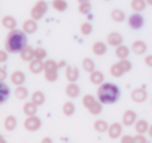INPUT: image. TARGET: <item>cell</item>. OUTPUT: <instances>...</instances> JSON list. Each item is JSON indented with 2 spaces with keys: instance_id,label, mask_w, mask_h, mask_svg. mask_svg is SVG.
<instances>
[{
  "instance_id": "obj_1",
  "label": "cell",
  "mask_w": 152,
  "mask_h": 143,
  "mask_svg": "<svg viewBox=\"0 0 152 143\" xmlns=\"http://www.w3.org/2000/svg\"><path fill=\"white\" fill-rule=\"evenodd\" d=\"M24 33H26L24 30L21 31V30H17V28H14L8 33L6 40H5V46H6L8 52H12V54L21 52L27 46V37H26Z\"/></svg>"
},
{
  "instance_id": "obj_2",
  "label": "cell",
  "mask_w": 152,
  "mask_h": 143,
  "mask_svg": "<svg viewBox=\"0 0 152 143\" xmlns=\"http://www.w3.org/2000/svg\"><path fill=\"white\" fill-rule=\"evenodd\" d=\"M97 96H99L100 103H103V104H112V103L118 101L121 93H119V88H118L115 84L103 82V84L99 87Z\"/></svg>"
},
{
  "instance_id": "obj_3",
  "label": "cell",
  "mask_w": 152,
  "mask_h": 143,
  "mask_svg": "<svg viewBox=\"0 0 152 143\" xmlns=\"http://www.w3.org/2000/svg\"><path fill=\"white\" fill-rule=\"evenodd\" d=\"M45 76L49 82H54L57 79V64L55 61L49 60L45 63Z\"/></svg>"
},
{
  "instance_id": "obj_4",
  "label": "cell",
  "mask_w": 152,
  "mask_h": 143,
  "mask_svg": "<svg viewBox=\"0 0 152 143\" xmlns=\"http://www.w3.org/2000/svg\"><path fill=\"white\" fill-rule=\"evenodd\" d=\"M24 127H26V130H28V131H37V130L42 127V121H40L36 115H31V116H28V118L26 119Z\"/></svg>"
},
{
  "instance_id": "obj_5",
  "label": "cell",
  "mask_w": 152,
  "mask_h": 143,
  "mask_svg": "<svg viewBox=\"0 0 152 143\" xmlns=\"http://www.w3.org/2000/svg\"><path fill=\"white\" fill-rule=\"evenodd\" d=\"M46 9H48V5L45 3V2H37L36 3V6L31 9V18L33 20H40L43 15H45V12H46Z\"/></svg>"
},
{
  "instance_id": "obj_6",
  "label": "cell",
  "mask_w": 152,
  "mask_h": 143,
  "mask_svg": "<svg viewBox=\"0 0 152 143\" xmlns=\"http://www.w3.org/2000/svg\"><path fill=\"white\" fill-rule=\"evenodd\" d=\"M143 24H145V20H143V17H142L140 14H134V15H131L130 20H128V26H130L133 30H140V28L143 27Z\"/></svg>"
},
{
  "instance_id": "obj_7",
  "label": "cell",
  "mask_w": 152,
  "mask_h": 143,
  "mask_svg": "<svg viewBox=\"0 0 152 143\" xmlns=\"http://www.w3.org/2000/svg\"><path fill=\"white\" fill-rule=\"evenodd\" d=\"M146 98H148V93L143 88H137L131 93V100L136 101V103H143Z\"/></svg>"
},
{
  "instance_id": "obj_8",
  "label": "cell",
  "mask_w": 152,
  "mask_h": 143,
  "mask_svg": "<svg viewBox=\"0 0 152 143\" xmlns=\"http://www.w3.org/2000/svg\"><path fill=\"white\" fill-rule=\"evenodd\" d=\"M136 121H137V115H136L134 110H127V112L124 113V116H122V124L127 125V127L134 125Z\"/></svg>"
},
{
  "instance_id": "obj_9",
  "label": "cell",
  "mask_w": 152,
  "mask_h": 143,
  "mask_svg": "<svg viewBox=\"0 0 152 143\" xmlns=\"http://www.w3.org/2000/svg\"><path fill=\"white\" fill-rule=\"evenodd\" d=\"M121 133H122V125L119 122H113L107 130V134H109L110 139H118L121 136Z\"/></svg>"
},
{
  "instance_id": "obj_10",
  "label": "cell",
  "mask_w": 152,
  "mask_h": 143,
  "mask_svg": "<svg viewBox=\"0 0 152 143\" xmlns=\"http://www.w3.org/2000/svg\"><path fill=\"white\" fill-rule=\"evenodd\" d=\"M107 43L116 48V46L122 45V36L119 33H116V31H112V33L107 34Z\"/></svg>"
},
{
  "instance_id": "obj_11",
  "label": "cell",
  "mask_w": 152,
  "mask_h": 143,
  "mask_svg": "<svg viewBox=\"0 0 152 143\" xmlns=\"http://www.w3.org/2000/svg\"><path fill=\"white\" fill-rule=\"evenodd\" d=\"M30 70H31V73H40L42 70H45V64L42 63L40 58H34L30 61Z\"/></svg>"
},
{
  "instance_id": "obj_12",
  "label": "cell",
  "mask_w": 152,
  "mask_h": 143,
  "mask_svg": "<svg viewBox=\"0 0 152 143\" xmlns=\"http://www.w3.org/2000/svg\"><path fill=\"white\" fill-rule=\"evenodd\" d=\"M11 81H12V84L14 85H23L24 82H26V75L23 73V72H20V70H17V72H14V73L11 75Z\"/></svg>"
},
{
  "instance_id": "obj_13",
  "label": "cell",
  "mask_w": 152,
  "mask_h": 143,
  "mask_svg": "<svg viewBox=\"0 0 152 143\" xmlns=\"http://www.w3.org/2000/svg\"><path fill=\"white\" fill-rule=\"evenodd\" d=\"M146 49H148V46H146V43H145V42H142V40H136V42L131 45V51H133L134 54H137V55L145 54V52H146Z\"/></svg>"
},
{
  "instance_id": "obj_14",
  "label": "cell",
  "mask_w": 152,
  "mask_h": 143,
  "mask_svg": "<svg viewBox=\"0 0 152 143\" xmlns=\"http://www.w3.org/2000/svg\"><path fill=\"white\" fill-rule=\"evenodd\" d=\"M79 93H81V90H79V87L76 85L75 82H70L67 87H66V94L69 96V97H72V98H76L79 96Z\"/></svg>"
},
{
  "instance_id": "obj_15",
  "label": "cell",
  "mask_w": 152,
  "mask_h": 143,
  "mask_svg": "<svg viewBox=\"0 0 152 143\" xmlns=\"http://www.w3.org/2000/svg\"><path fill=\"white\" fill-rule=\"evenodd\" d=\"M23 30L26 31V33H28V34H31V33H36V30H37V24H36V20H27V21H24V24H23Z\"/></svg>"
},
{
  "instance_id": "obj_16",
  "label": "cell",
  "mask_w": 152,
  "mask_h": 143,
  "mask_svg": "<svg viewBox=\"0 0 152 143\" xmlns=\"http://www.w3.org/2000/svg\"><path fill=\"white\" fill-rule=\"evenodd\" d=\"M20 54H21V60H23V61H28V63H30L31 60L36 58V55H34V49H31L30 46H26Z\"/></svg>"
},
{
  "instance_id": "obj_17",
  "label": "cell",
  "mask_w": 152,
  "mask_h": 143,
  "mask_svg": "<svg viewBox=\"0 0 152 143\" xmlns=\"http://www.w3.org/2000/svg\"><path fill=\"white\" fill-rule=\"evenodd\" d=\"M66 78L70 82H76V81H78V78H79L78 69H76V67H67L66 69Z\"/></svg>"
},
{
  "instance_id": "obj_18",
  "label": "cell",
  "mask_w": 152,
  "mask_h": 143,
  "mask_svg": "<svg viewBox=\"0 0 152 143\" xmlns=\"http://www.w3.org/2000/svg\"><path fill=\"white\" fill-rule=\"evenodd\" d=\"M149 124H148V121H145V119H140V121H136V124H134V128H136V131L139 133V134H145L146 131H149Z\"/></svg>"
},
{
  "instance_id": "obj_19",
  "label": "cell",
  "mask_w": 152,
  "mask_h": 143,
  "mask_svg": "<svg viewBox=\"0 0 152 143\" xmlns=\"http://www.w3.org/2000/svg\"><path fill=\"white\" fill-rule=\"evenodd\" d=\"M124 73H125V70H124V67L121 66V63H116V64H113V66L110 67V75L115 76V78H121Z\"/></svg>"
},
{
  "instance_id": "obj_20",
  "label": "cell",
  "mask_w": 152,
  "mask_h": 143,
  "mask_svg": "<svg viewBox=\"0 0 152 143\" xmlns=\"http://www.w3.org/2000/svg\"><path fill=\"white\" fill-rule=\"evenodd\" d=\"M2 24H3V27L8 28V30H14V28L17 27V21H15V18H14V17H9V15L3 17Z\"/></svg>"
},
{
  "instance_id": "obj_21",
  "label": "cell",
  "mask_w": 152,
  "mask_h": 143,
  "mask_svg": "<svg viewBox=\"0 0 152 143\" xmlns=\"http://www.w3.org/2000/svg\"><path fill=\"white\" fill-rule=\"evenodd\" d=\"M106 51H107V48H106V45H104L103 42H96V43L93 45V52H94L96 55H99V57L104 55Z\"/></svg>"
},
{
  "instance_id": "obj_22",
  "label": "cell",
  "mask_w": 152,
  "mask_h": 143,
  "mask_svg": "<svg viewBox=\"0 0 152 143\" xmlns=\"http://www.w3.org/2000/svg\"><path fill=\"white\" fill-rule=\"evenodd\" d=\"M128 54H130V48H127V46H124V45H119V46H116V49H115V55H116L119 60L127 58Z\"/></svg>"
},
{
  "instance_id": "obj_23",
  "label": "cell",
  "mask_w": 152,
  "mask_h": 143,
  "mask_svg": "<svg viewBox=\"0 0 152 143\" xmlns=\"http://www.w3.org/2000/svg\"><path fill=\"white\" fill-rule=\"evenodd\" d=\"M90 81H91L93 84L102 85V84H103V81H104V76H103V73H102V72H99V70H94V72H91V78H90Z\"/></svg>"
},
{
  "instance_id": "obj_24",
  "label": "cell",
  "mask_w": 152,
  "mask_h": 143,
  "mask_svg": "<svg viewBox=\"0 0 152 143\" xmlns=\"http://www.w3.org/2000/svg\"><path fill=\"white\" fill-rule=\"evenodd\" d=\"M23 110H24V113L27 115V116H31V115H36V110H37V104L36 103H26L24 104V107H23Z\"/></svg>"
},
{
  "instance_id": "obj_25",
  "label": "cell",
  "mask_w": 152,
  "mask_h": 143,
  "mask_svg": "<svg viewBox=\"0 0 152 143\" xmlns=\"http://www.w3.org/2000/svg\"><path fill=\"white\" fill-rule=\"evenodd\" d=\"M5 128H6L8 131H14V130L17 128V118L12 116V115H9V116L5 119Z\"/></svg>"
},
{
  "instance_id": "obj_26",
  "label": "cell",
  "mask_w": 152,
  "mask_h": 143,
  "mask_svg": "<svg viewBox=\"0 0 152 143\" xmlns=\"http://www.w3.org/2000/svg\"><path fill=\"white\" fill-rule=\"evenodd\" d=\"M148 2L146 0H131V8L136 11V12H142L145 8H146Z\"/></svg>"
},
{
  "instance_id": "obj_27",
  "label": "cell",
  "mask_w": 152,
  "mask_h": 143,
  "mask_svg": "<svg viewBox=\"0 0 152 143\" xmlns=\"http://www.w3.org/2000/svg\"><path fill=\"white\" fill-rule=\"evenodd\" d=\"M110 17H112V21H115V23H122L125 20V14L121 9H113Z\"/></svg>"
},
{
  "instance_id": "obj_28",
  "label": "cell",
  "mask_w": 152,
  "mask_h": 143,
  "mask_svg": "<svg viewBox=\"0 0 152 143\" xmlns=\"http://www.w3.org/2000/svg\"><path fill=\"white\" fill-rule=\"evenodd\" d=\"M52 8L58 12H64L67 9V2L66 0H54L52 2Z\"/></svg>"
},
{
  "instance_id": "obj_29",
  "label": "cell",
  "mask_w": 152,
  "mask_h": 143,
  "mask_svg": "<svg viewBox=\"0 0 152 143\" xmlns=\"http://www.w3.org/2000/svg\"><path fill=\"white\" fill-rule=\"evenodd\" d=\"M31 101L36 103L37 106L43 104V103H45V96H43V93H42V91H36V93H33V96H31Z\"/></svg>"
},
{
  "instance_id": "obj_30",
  "label": "cell",
  "mask_w": 152,
  "mask_h": 143,
  "mask_svg": "<svg viewBox=\"0 0 152 143\" xmlns=\"http://www.w3.org/2000/svg\"><path fill=\"white\" fill-rule=\"evenodd\" d=\"M82 67H84V70L90 72V73L96 70V64H94V61H93L91 58H84V61H82Z\"/></svg>"
},
{
  "instance_id": "obj_31",
  "label": "cell",
  "mask_w": 152,
  "mask_h": 143,
  "mask_svg": "<svg viewBox=\"0 0 152 143\" xmlns=\"http://www.w3.org/2000/svg\"><path fill=\"white\" fill-rule=\"evenodd\" d=\"M109 127H110V125H107V124H106L104 121H102V119L94 122V128H96V131H99V133H104V131H107Z\"/></svg>"
},
{
  "instance_id": "obj_32",
  "label": "cell",
  "mask_w": 152,
  "mask_h": 143,
  "mask_svg": "<svg viewBox=\"0 0 152 143\" xmlns=\"http://www.w3.org/2000/svg\"><path fill=\"white\" fill-rule=\"evenodd\" d=\"M63 113H64L66 116H72V115L75 113V104L70 103V101L64 103V106H63Z\"/></svg>"
},
{
  "instance_id": "obj_33",
  "label": "cell",
  "mask_w": 152,
  "mask_h": 143,
  "mask_svg": "<svg viewBox=\"0 0 152 143\" xmlns=\"http://www.w3.org/2000/svg\"><path fill=\"white\" fill-rule=\"evenodd\" d=\"M27 96H28V91H27L24 87L18 85V87H17V90H15V97H17V98H20V100H23V98H26Z\"/></svg>"
},
{
  "instance_id": "obj_34",
  "label": "cell",
  "mask_w": 152,
  "mask_h": 143,
  "mask_svg": "<svg viewBox=\"0 0 152 143\" xmlns=\"http://www.w3.org/2000/svg\"><path fill=\"white\" fill-rule=\"evenodd\" d=\"M90 11H91L90 2H85V3H81V5H79V12H81V14H90Z\"/></svg>"
},
{
  "instance_id": "obj_35",
  "label": "cell",
  "mask_w": 152,
  "mask_h": 143,
  "mask_svg": "<svg viewBox=\"0 0 152 143\" xmlns=\"http://www.w3.org/2000/svg\"><path fill=\"white\" fill-rule=\"evenodd\" d=\"M81 31H82V34H91L93 26H91L90 23H84V24L81 26Z\"/></svg>"
},
{
  "instance_id": "obj_36",
  "label": "cell",
  "mask_w": 152,
  "mask_h": 143,
  "mask_svg": "<svg viewBox=\"0 0 152 143\" xmlns=\"http://www.w3.org/2000/svg\"><path fill=\"white\" fill-rule=\"evenodd\" d=\"M94 103H96V98H94L93 96H85L84 100H82V104H84L85 107H90V106L94 104Z\"/></svg>"
},
{
  "instance_id": "obj_37",
  "label": "cell",
  "mask_w": 152,
  "mask_h": 143,
  "mask_svg": "<svg viewBox=\"0 0 152 143\" xmlns=\"http://www.w3.org/2000/svg\"><path fill=\"white\" fill-rule=\"evenodd\" d=\"M88 110H90L93 115H99V113L102 112V104H99V103H94V104H91V106L88 107Z\"/></svg>"
},
{
  "instance_id": "obj_38",
  "label": "cell",
  "mask_w": 152,
  "mask_h": 143,
  "mask_svg": "<svg viewBox=\"0 0 152 143\" xmlns=\"http://www.w3.org/2000/svg\"><path fill=\"white\" fill-rule=\"evenodd\" d=\"M8 96H9V88L6 84H2V103L8 98Z\"/></svg>"
},
{
  "instance_id": "obj_39",
  "label": "cell",
  "mask_w": 152,
  "mask_h": 143,
  "mask_svg": "<svg viewBox=\"0 0 152 143\" xmlns=\"http://www.w3.org/2000/svg\"><path fill=\"white\" fill-rule=\"evenodd\" d=\"M34 55H36V58L43 60V58L46 57V51H45V49H42V48H37V49H34Z\"/></svg>"
},
{
  "instance_id": "obj_40",
  "label": "cell",
  "mask_w": 152,
  "mask_h": 143,
  "mask_svg": "<svg viewBox=\"0 0 152 143\" xmlns=\"http://www.w3.org/2000/svg\"><path fill=\"white\" fill-rule=\"evenodd\" d=\"M119 63H121V66L124 67V70H125V72L131 70V63H130V61H127V58H124V60H119Z\"/></svg>"
},
{
  "instance_id": "obj_41",
  "label": "cell",
  "mask_w": 152,
  "mask_h": 143,
  "mask_svg": "<svg viewBox=\"0 0 152 143\" xmlns=\"http://www.w3.org/2000/svg\"><path fill=\"white\" fill-rule=\"evenodd\" d=\"M121 142L122 143H133L134 142V137H131V136H122L121 137Z\"/></svg>"
},
{
  "instance_id": "obj_42",
  "label": "cell",
  "mask_w": 152,
  "mask_h": 143,
  "mask_svg": "<svg viewBox=\"0 0 152 143\" xmlns=\"http://www.w3.org/2000/svg\"><path fill=\"white\" fill-rule=\"evenodd\" d=\"M134 142H137V143H145V142H146V139H145V136H143V134H139V133H137V136L134 137Z\"/></svg>"
},
{
  "instance_id": "obj_43",
  "label": "cell",
  "mask_w": 152,
  "mask_h": 143,
  "mask_svg": "<svg viewBox=\"0 0 152 143\" xmlns=\"http://www.w3.org/2000/svg\"><path fill=\"white\" fill-rule=\"evenodd\" d=\"M145 63H146V66L152 67V55H148V57H145Z\"/></svg>"
},
{
  "instance_id": "obj_44",
  "label": "cell",
  "mask_w": 152,
  "mask_h": 143,
  "mask_svg": "<svg viewBox=\"0 0 152 143\" xmlns=\"http://www.w3.org/2000/svg\"><path fill=\"white\" fill-rule=\"evenodd\" d=\"M6 58H8V57H6V52H5V51H2V52H0V61L5 63V61H6Z\"/></svg>"
},
{
  "instance_id": "obj_45",
  "label": "cell",
  "mask_w": 152,
  "mask_h": 143,
  "mask_svg": "<svg viewBox=\"0 0 152 143\" xmlns=\"http://www.w3.org/2000/svg\"><path fill=\"white\" fill-rule=\"evenodd\" d=\"M5 78H6V69H2V75H0V79L5 81Z\"/></svg>"
},
{
  "instance_id": "obj_46",
  "label": "cell",
  "mask_w": 152,
  "mask_h": 143,
  "mask_svg": "<svg viewBox=\"0 0 152 143\" xmlns=\"http://www.w3.org/2000/svg\"><path fill=\"white\" fill-rule=\"evenodd\" d=\"M42 142H43V143H49V142H51V139H49V137H45Z\"/></svg>"
},
{
  "instance_id": "obj_47",
  "label": "cell",
  "mask_w": 152,
  "mask_h": 143,
  "mask_svg": "<svg viewBox=\"0 0 152 143\" xmlns=\"http://www.w3.org/2000/svg\"><path fill=\"white\" fill-rule=\"evenodd\" d=\"M149 136H151V137H152V125H151V127H149Z\"/></svg>"
},
{
  "instance_id": "obj_48",
  "label": "cell",
  "mask_w": 152,
  "mask_h": 143,
  "mask_svg": "<svg viewBox=\"0 0 152 143\" xmlns=\"http://www.w3.org/2000/svg\"><path fill=\"white\" fill-rule=\"evenodd\" d=\"M79 3H85V2H90V0H78Z\"/></svg>"
},
{
  "instance_id": "obj_49",
  "label": "cell",
  "mask_w": 152,
  "mask_h": 143,
  "mask_svg": "<svg viewBox=\"0 0 152 143\" xmlns=\"http://www.w3.org/2000/svg\"><path fill=\"white\" fill-rule=\"evenodd\" d=\"M146 2H148V5H151V6H152V0H146Z\"/></svg>"
},
{
  "instance_id": "obj_50",
  "label": "cell",
  "mask_w": 152,
  "mask_h": 143,
  "mask_svg": "<svg viewBox=\"0 0 152 143\" xmlns=\"http://www.w3.org/2000/svg\"><path fill=\"white\" fill-rule=\"evenodd\" d=\"M107 2H109V0H107Z\"/></svg>"
}]
</instances>
